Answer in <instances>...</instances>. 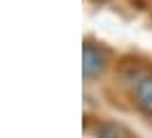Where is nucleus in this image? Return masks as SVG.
Listing matches in <instances>:
<instances>
[{
    "mask_svg": "<svg viewBox=\"0 0 152 138\" xmlns=\"http://www.w3.org/2000/svg\"><path fill=\"white\" fill-rule=\"evenodd\" d=\"M94 134H96V138H126V134L113 122H101Z\"/></svg>",
    "mask_w": 152,
    "mask_h": 138,
    "instance_id": "7ed1b4c3",
    "label": "nucleus"
},
{
    "mask_svg": "<svg viewBox=\"0 0 152 138\" xmlns=\"http://www.w3.org/2000/svg\"><path fill=\"white\" fill-rule=\"evenodd\" d=\"M105 68V54L98 49V47H91V45H84V56H82V73L84 77L91 80L98 77Z\"/></svg>",
    "mask_w": 152,
    "mask_h": 138,
    "instance_id": "f257e3e1",
    "label": "nucleus"
},
{
    "mask_svg": "<svg viewBox=\"0 0 152 138\" xmlns=\"http://www.w3.org/2000/svg\"><path fill=\"white\" fill-rule=\"evenodd\" d=\"M133 99L143 112L152 115V75H140L133 84Z\"/></svg>",
    "mask_w": 152,
    "mask_h": 138,
    "instance_id": "f03ea898",
    "label": "nucleus"
}]
</instances>
